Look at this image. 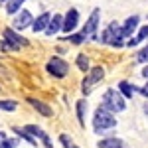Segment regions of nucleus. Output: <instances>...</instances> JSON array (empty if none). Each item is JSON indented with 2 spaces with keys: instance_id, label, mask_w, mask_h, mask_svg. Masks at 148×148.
I'll list each match as a JSON object with an SVG mask.
<instances>
[{
  "instance_id": "1",
  "label": "nucleus",
  "mask_w": 148,
  "mask_h": 148,
  "mask_svg": "<svg viewBox=\"0 0 148 148\" xmlns=\"http://www.w3.org/2000/svg\"><path fill=\"white\" fill-rule=\"evenodd\" d=\"M114 126H116L114 114L109 109H105L103 105H99L97 111H95V116H93V128H95V132L97 134H105V132L113 130Z\"/></svg>"
},
{
  "instance_id": "2",
  "label": "nucleus",
  "mask_w": 148,
  "mask_h": 148,
  "mask_svg": "<svg viewBox=\"0 0 148 148\" xmlns=\"http://www.w3.org/2000/svg\"><path fill=\"white\" fill-rule=\"evenodd\" d=\"M103 107L111 113H121L126 109V99L119 93V89H107L103 95Z\"/></svg>"
},
{
  "instance_id": "3",
  "label": "nucleus",
  "mask_w": 148,
  "mask_h": 148,
  "mask_svg": "<svg viewBox=\"0 0 148 148\" xmlns=\"http://www.w3.org/2000/svg\"><path fill=\"white\" fill-rule=\"evenodd\" d=\"M47 73L49 75H53V77H57V79H61V77H65L69 73V65H67V61H63L61 57H51L49 61H47Z\"/></svg>"
},
{
  "instance_id": "4",
  "label": "nucleus",
  "mask_w": 148,
  "mask_h": 148,
  "mask_svg": "<svg viewBox=\"0 0 148 148\" xmlns=\"http://www.w3.org/2000/svg\"><path fill=\"white\" fill-rule=\"evenodd\" d=\"M103 77H105V69H103V67H93V69H89L87 77L83 79V85H81L83 93H85V95H89V93L93 91V87H95V85H97Z\"/></svg>"
},
{
  "instance_id": "5",
  "label": "nucleus",
  "mask_w": 148,
  "mask_h": 148,
  "mask_svg": "<svg viewBox=\"0 0 148 148\" xmlns=\"http://www.w3.org/2000/svg\"><path fill=\"white\" fill-rule=\"evenodd\" d=\"M99 18H101V10H99V8H95V10L91 12V16H89L87 24H85V28L81 30V34L85 36V38H95L97 26H99Z\"/></svg>"
},
{
  "instance_id": "6",
  "label": "nucleus",
  "mask_w": 148,
  "mask_h": 148,
  "mask_svg": "<svg viewBox=\"0 0 148 148\" xmlns=\"http://www.w3.org/2000/svg\"><path fill=\"white\" fill-rule=\"evenodd\" d=\"M77 24H79V12L75 10V8H69V12L63 16V32H73L75 28H77Z\"/></svg>"
},
{
  "instance_id": "7",
  "label": "nucleus",
  "mask_w": 148,
  "mask_h": 148,
  "mask_svg": "<svg viewBox=\"0 0 148 148\" xmlns=\"http://www.w3.org/2000/svg\"><path fill=\"white\" fill-rule=\"evenodd\" d=\"M4 40L10 42L16 49H20L22 46H28V40H26L24 36L16 34V30H12V28H6V30H4Z\"/></svg>"
},
{
  "instance_id": "8",
  "label": "nucleus",
  "mask_w": 148,
  "mask_h": 148,
  "mask_svg": "<svg viewBox=\"0 0 148 148\" xmlns=\"http://www.w3.org/2000/svg\"><path fill=\"white\" fill-rule=\"evenodd\" d=\"M119 36H121V26H119L116 22H111L109 26H107V30L103 32L101 42L103 44H111L114 38H119ZM121 38H123V36H121Z\"/></svg>"
},
{
  "instance_id": "9",
  "label": "nucleus",
  "mask_w": 148,
  "mask_h": 148,
  "mask_svg": "<svg viewBox=\"0 0 148 148\" xmlns=\"http://www.w3.org/2000/svg\"><path fill=\"white\" fill-rule=\"evenodd\" d=\"M32 24H34V18H32V14L28 10H22L14 18V28H16V30H24V28H28V26H32Z\"/></svg>"
},
{
  "instance_id": "10",
  "label": "nucleus",
  "mask_w": 148,
  "mask_h": 148,
  "mask_svg": "<svg viewBox=\"0 0 148 148\" xmlns=\"http://www.w3.org/2000/svg\"><path fill=\"white\" fill-rule=\"evenodd\" d=\"M24 130L30 134V136H36V138H40L44 144H46L47 148H51V144H49V136H47L46 132L40 128V126H36V125H28V126H24Z\"/></svg>"
},
{
  "instance_id": "11",
  "label": "nucleus",
  "mask_w": 148,
  "mask_h": 148,
  "mask_svg": "<svg viewBox=\"0 0 148 148\" xmlns=\"http://www.w3.org/2000/svg\"><path fill=\"white\" fill-rule=\"evenodd\" d=\"M49 20H51V14H49V12H44V14H40V16H38V18L34 20V24H32V30H34L36 34H38V32H46Z\"/></svg>"
},
{
  "instance_id": "12",
  "label": "nucleus",
  "mask_w": 148,
  "mask_h": 148,
  "mask_svg": "<svg viewBox=\"0 0 148 148\" xmlns=\"http://www.w3.org/2000/svg\"><path fill=\"white\" fill-rule=\"evenodd\" d=\"M28 103L34 107L36 111L40 114H44V116H51L53 114V111H51V107L47 105V103H44V101H40V99H34V97H28Z\"/></svg>"
},
{
  "instance_id": "13",
  "label": "nucleus",
  "mask_w": 148,
  "mask_h": 148,
  "mask_svg": "<svg viewBox=\"0 0 148 148\" xmlns=\"http://www.w3.org/2000/svg\"><path fill=\"white\" fill-rule=\"evenodd\" d=\"M61 28H63V16H61V14H53L51 20H49V24H47L46 34L47 36H53V34H57Z\"/></svg>"
},
{
  "instance_id": "14",
  "label": "nucleus",
  "mask_w": 148,
  "mask_h": 148,
  "mask_svg": "<svg viewBox=\"0 0 148 148\" xmlns=\"http://www.w3.org/2000/svg\"><path fill=\"white\" fill-rule=\"evenodd\" d=\"M138 22H140V18H138V16H130V18L125 22V26L121 28V36H123V38H130V36H132V32L136 30Z\"/></svg>"
},
{
  "instance_id": "15",
  "label": "nucleus",
  "mask_w": 148,
  "mask_h": 148,
  "mask_svg": "<svg viewBox=\"0 0 148 148\" xmlns=\"http://www.w3.org/2000/svg\"><path fill=\"white\" fill-rule=\"evenodd\" d=\"M99 148H125V142L121 140V138H103V140H99Z\"/></svg>"
},
{
  "instance_id": "16",
  "label": "nucleus",
  "mask_w": 148,
  "mask_h": 148,
  "mask_svg": "<svg viewBox=\"0 0 148 148\" xmlns=\"http://www.w3.org/2000/svg\"><path fill=\"white\" fill-rule=\"evenodd\" d=\"M119 93H121L125 99H130V97H132V93H134V87H132V85H128L126 81H121V83H119Z\"/></svg>"
},
{
  "instance_id": "17",
  "label": "nucleus",
  "mask_w": 148,
  "mask_h": 148,
  "mask_svg": "<svg viewBox=\"0 0 148 148\" xmlns=\"http://www.w3.org/2000/svg\"><path fill=\"white\" fill-rule=\"evenodd\" d=\"M85 111H87V103L83 101H77V119H79V125L85 126Z\"/></svg>"
},
{
  "instance_id": "18",
  "label": "nucleus",
  "mask_w": 148,
  "mask_h": 148,
  "mask_svg": "<svg viewBox=\"0 0 148 148\" xmlns=\"http://www.w3.org/2000/svg\"><path fill=\"white\" fill-rule=\"evenodd\" d=\"M24 2H26V0H8V2H6V12H8V14H16V12L22 8Z\"/></svg>"
},
{
  "instance_id": "19",
  "label": "nucleus",
  "mask_w": 148,
  "mask_h": 148,
  "mask_svg": "<svg viewBox=\"0 0 148 148\" xmlns=\"http://www.w3.org/2000/svg\"><path fill=\"white\" fill-rule=\"evenodd\" d=\"M75 63H77V67L81 71H89V57L85 56V53H79L77 59H75Z\"/></svg>"
},
{
  "instance_id": "20",
  "label": "nucleus",
  "mask_w": 148,
  "mask_h": 148,
  "mask_svg": "<svg viewBox=\"0 0 148 148\" xmlns=\"http://www.w3.org/2000/svg\"><path fill=\"white\" fill-rule=\"evenodd\" d=\"M59 142L63 144V148H79L73 140H71V138L67 136V134H59Z\"/></svg>"
},
{
  "instance_id": "21",
  "label": "nucleus",
  "mask_w": 148,
  "mask_h": 148,
  "mask_svg": "<svg viewBox=\"0 0 148 148\" xmlns=\"http://www.w3.org/2000/svg\"><path fill=\"white\" fill-rule=\"evenodd\" d=\"M14 132H16V134H18L20 138H24V140H28V142H30L32 146H36V140H34L32 136H30V134H28V132H26L24 128H14Z\"/></svg>"
},
{
  "instance_id": "22",
  "label": "nucleus",
  "mask_w": 148,
  "mask_h": 148,
  "mask_svg": "<svg viewBox=\"0 0 148 148\" xmlns=\"http://www.w3.org/2000/svg\"><path fill=\"white\" fill-rule=\"evenodd\" d=\"M16 101H0V111H16Z\"/></svg>"
},
{
  "instance_id": "23",
  "label": "nucleus",
  "mask_w": 148,
  "mask_h": 148,
  "mask_svg": "<svg viewBox=\"0 0 148 148\" xmlns=\"http://www.w3.org/2000/svg\"><path fill=\"white\" fill-rule=\"evenodd\" d=\"M18 146V140L16 138H4L0 142V148H16Z\"/></svg>"
},
{
  "instance_id": "24",
  "label": "nucleus",
  "mask_w": 148,
  "mask_h": 148,
  "mask_svg": "<svg viewBox=\"0 0 148 148\" xmlns=\"http://www.w3.org/2000/svg\"><path fill=\"white\" fill-rule=\"evenodd\" d=\"M0 51H18V49H16V47L12 46L10 42H6V40H2V42H0Z\"/></svg>"
},
{
  "instance_id": "25",
  "label": "nucleus",
  "mask_w": 148,
  "mask_h": 148,
  "mask_svg": "<svg viewBox=\"0 0 148 148\" xmlns=\"http://www.w3.org/2000/svg\"><path fill=\"white\" fill-rule=\"evenodd\" d=\"M65 40H69L71 44H81V42H83V40H87V38H85L83 34H71L69 38H65Z\"/></svg>"
},
{
  "instance_id": "26",
  "label": "nucleus",
  "mask_w": 148,
  "mask_h": 148,
  "mask_svg": "<svg viewBox=\"0 0 148 148\" xmlns=\"http://www.w3.org/2000/svg\"><path fill=\"white\" fill-rule=\"evenodd\" d=\"M146 38H148V26H142L140 32H138V36H136V42H142V40H146Z\"/></svg>"
},
{
  "instance_id": "27",
  "label": "nucleus",
  "mask_w": 148,
  "mask_h": 148,
  "mask_svg": "<svg viewBox=\"0 0 148 148\" xmlns=\"http://www.w3.org/2000/svg\"><path fill=\"white\" fill-rule=\"evenodd\" d=\"M136 59H138V61H142V63H146V61H148V46L144 47V49H140V51H138Z\"/></svg>"
},
{
  "instance_id": "28",
  "label": "nucleus",
  "mask_w": 148,
  "mask_h": 148,
  "mask_svg": "<svg viewBox=\"0 0 148 148\" xmlns=\"http://www.w3.org/2000/svg\"><path fill=\"white\" fill-rule=\"evenodd\" d=\"M140 93H142V95H144V97H148V81H146V85H144V87H142V89H140Z\"/></svg>"
},
{
  "instance_id": "29",
  "label": "nucleus",
  "mask_w": 148,
  "mask_h": 148,
  "mask_svg": "<svg viewBox=\"0 0 148 148\" xmlns=\"http://www.w3.org/2000/svg\"><path fill=\"white\" fill-rule=\"evenodd\" d=\"M142 75H144V77H146V79H148V65H146V67H144V69H142Z\"/></svg>"
},
{
  "instance_id": "30",
  "label": "nucleus",
  "mask_w": 148,
  "mask_h": 148,
  "mask_svg": "<svg viewBox=\"0 0 148 148\" xmlns=\"http://www.w3.org/2000/svg\"><path fill=\"white\" fill-rule=\"evenodd\" d=\"M142 109H144V113L148 114V103H144V107H142Z\"/></svg>"
},
{
  "instance_id": "31",
  "label": "nucleus",
  "mask_w": 148,
  "mask_h": 148,
  "mask_svg": "<svg viewBox=\"0 0 148 148\" xmlns=\"http://www.w3.org/2000/svg\"><path fill=\"white\" fill-rule=\"evenodd\" d=\"M0 2H8V0H0Z\"/></svg>"
}]
</instances>
